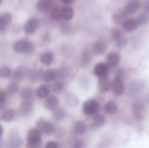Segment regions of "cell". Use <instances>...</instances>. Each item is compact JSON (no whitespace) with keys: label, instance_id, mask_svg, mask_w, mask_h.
Listing matches in <instances>:
<instances>
[{"label":"cell","instance_id":"6da1fadb","mask_svg":"<svg viewBox=\"0 0 149 148\" xmlns=\"http://www.w3.org/2000/svg\"><path fill=\"white\" fill-rule=\"evenodd\" d=\"M41 132L38 128L31 129L27 133L28 148H39L41 146Z\"/></svg>","mask_w":149,"mask_h":148},{"label":"cell","instance_id":"7a4b0ae2","mask_svg":"<svg viewBox=\"0 0 149 148\" xmlns=\"http://www.w3.org/2000/svg\"><path fill=\"white\" fill-rule=\"evenodd\" d=\"M13 49L15 51L23 54H30L34 51V45L31 42L25 39H19L16 41L13 44Z\"/></svg>","mask_w":149,"mask_h":148},{"label":"cell","instance_id":"3957f363","mask_svg":"<svg viewBox=\"0 0 149 148\" xmlns=\"http://www.w3.org/2000/svg\"><path fill=\"white\" fill-rule=\"evenodd\" d=\"M99 109H100V104L94 99H89L86 101L82 106L83 113L87 116H92L96 114L99 112Z\"/></svg>","mask_w":149,"mask_h":148},{"label":"cell","instance_id":"277c9868","mask_svg":"<svg viewBox=\"0 0 149 148\" xmlns=\"http://www.w3.org/2000/svg\"><path fill=\"white\" fill-rule=\"evenodd\" d=\"M110 35H111L112 38L113 39L115 44L118 47L122 48V47L126 46V44L127 43V39L124 36V34L121 32V31H120L117 28H113V29H112V31L110 32Z\"/></svg>","mask_w":149,"mask_h":148},{"label":"cell","instance_id":"5b68a950","mask_svg":"<svg viewBox=\"0 0 149 148\" xmlns=\"http://www.w3.org/2000/svg\"><path fill=\"white\" fill-rule=\"evenodd\" d=\"M37 126L38 129H39L40 132L45 135H50L54 132V126L51 122L44 119L38 120V121L37 122Z\"/></svg>","mask_w":149,"mask_h":148},{"label":"cell","instance_id":"8992f818","mask_svg":"<svg viewBox=\"0 0 149 148\" xmlns=\"http://www.w3.org/2000/svg\"><path fill=\"white\" fill-rule=\"evenodd\" d=\"M39 26V21L36 17H31L26 21V23L24 25V30L27 34H32L34 33Z\"/></svg>","mask_w":149,"mask_h":148},{"label":"cell","instance_id":"52a82bcc","mask_svg":"<svg viewBox=\"0 0 149 148\" xmlns=\"http://www.w3.org/2000/svg\"><path fill=\"white\" fill-rule=\"evenodd\" d=\"M112 91L116 96H120L125 92V85L123 83V80L121 79L114 78V79L112 82Z\"/></svg>","mask_w":149,"mask_h":148},{"label":"cell","instance_id":"ba28073f","mask_svg":"<svg viewBox=\"0 0 149 148\" xmlns=\"http://www.w3.org/2000/svg\"><path fill=\"white\" fill-rule=\"evenodd\" d=\"M93 73L95 76L99 77L100 79L106 78L108 73V65L107 64H105L103 62H100L95 65L93 69Z\"/></svg>","mask_w":149,"mask_h":148},{"label":"cell","instance_id":"9c48e42d","mask_svg":"<svg viewBox=\"0 0 149 148\" xmlns=\"http://www.w3.org/2000/svg\"><path fill=\"white\" fill-rule=\"evenodd\" d=\"M140 8H141L140 0H129L126 4L124 10L127 15H130V14L136 13L140 10Z\"/></svg>","mask_w":149,"mask_h":148},{"label":"cell","instance_id":"30bf717a","mask_svg":"<svg viewBox=\"0 0 149 148\" xmlns=\"http://www.w3.org/2000/svg\"><path fill=\"white\" fill-rule=\"evenodd\" d=\"M120 62V56L116 51H111L107 56V64L109 67L114 68Z\"/></svg>","mask_w":149,"mask_h":148},{"label":"cell","instance_id":"8fae6325","mask_svg":"<svg viewBox=\"0 0 149 148\" xmlns=\"http://www.w3.org/2000/svg\"><path fill=\"white\" fill-rule=\"evenodd\" d=\"M54 0H38L37 2V9L40 12H45L48 10H52L53 8Z\"/></svg>","mask_w":149,"mask_h":148},{"label":"cell","instance_id":"7c38bea8","mask_svg":"<svg viewBox=\"0 0 149 148\" xmlns=\"http://www.w3.org/2000/svg\"><path fill=\"white\" fill-rule=\"evenodd\" d=\"M139 24L136 19L134 18H127V20L122 24V29L127 32L134 31L138 28Z\"/></svg>","mask_w":149,"mask_h":148},{"label":"cell","instance_id":"4fadbf2b","mask_svg":"<svg viewBox=\"0 0 149 148\" xmlns=\"http://www.w3.org/2000/svg\"><path fill=\"white\" fill-rule=\"evenodd\" d=\"M12 16L10 12H4L0 16V31L2 33L4 32L8 24L11 22Z\"/></svg>","mask_w":149,"mask_h":148},{"label":"cell","instance_id":"5bb4252c","mask_svg":"<svg viewBox=\"0 0 149 148\" xmlns=\"http://www.w3.org/2000/svg\"><path fill=\"white\" fill-rule=\"evenodd\" d=\"M107 49V44L104 40H97L93 47V52L96 55H102L106 52Z\"/></svg>","mask_w":149,"mask_h":148},{"label":"cell","instance_id":"9a60e30c","mask_svg":"<svg viewBox=\"0 0 149 148\" xmlns=\"http://www.w3.org/2000/svg\"><path fill=\"white\" fill-rule=\"evenodd\" d=\"M58 97L52 95V96H49L45 99V106L46 109L54 111L55 109L58 108Z\"/></svg>","mask_w":149,"mask_h":148},{"label":"cell","instance_id":"2e32d148","mask_svg":"<svg viewBox=\"0 0 149 148\" xmlns=\"http://www.w3.org/2000/svg\"><path fill=\"white\" fill-rule=\"evenodd\" d=\"M133 112L137 120H141L144 116V106L141 102H135L133 105Z\"/></svg>","mask_w":149,"mask_h":148},{"label":"cell","instance_id":"e0dca14e","mask_svg":"<svg viewBox=\"0 0 149 148\" xmlns=\"http://www.w3.org/2000/svg\"><path fill=\"white\" fill-rule=\"evenodd\" d=\"M58 78V72L53 69L46 70L43 74V80L45 82H51Z\"/></svg>","mask_w":149,"mask_h":148},{"label":"cell","instance_id":"ac0fdd59","mask_svg":"<svg viewBox=\"0 0 149 148\" xmlns=\"http://www.w3.org/2000/svg\"><path fill=\"white\" fill-rule=\"evenodd\" d=\"M111 88H112V82L107 77L102 78V79H100V81H99V89H100V92H102V93L107 92Z\"/></svg>","mask_w":149,"mask_h":148},{"label":"cell","instance_id":"d6986e66","mask_svg":"<svg viewBox=\"0 0 149 148\" xmlns=\"http://www.w3.org/2000/svg\"><path fill=\"white\" fill-rule=\"evenodd\" d=\"M33 108V102L32 100H23L22 104L20 105V113L23 115L29 114Z\"/></svg>","mask_w":149,"mask_h":148},{"label":"cell","instance_id":"ffe728a7","mask_svg":"<svg viewBox=\"0 0 149 148\" xmlns=\"http://www.w3.org/2000/svg\"><path fill=\"white\" fill-rule=\"evenodd\" d=\"M36 95L39 99H47L50 94V87L46 85H40L36 90Z\"/></svg>","mask_w":149,"mask_h":148},{"label":"cell","instance_id":"44dd1931","mask_svg":"<svg viewBox=\"0 0 149 148\" xmlns=\"http://www.w3.org/2000/svg\"><path fill=\"white\" fill-rule=\"evenodd\" d=\"M127 14L125 12V10H117L114 14H113V21H114V23L116 24H123V23L127 20V18H126V16H127Z\"/></svg>","mask_w":149,"mask_h":148},{"label":"cell","instance_id":"7402d4cb","mask_svg":"<svg viewBox=\"0 0 149 148\" xmlns=\"http://www.w3.org/2000/svg\"><path fill=\"white\" fill-rule=\"evenodd\" d=\"M54 60V54L52 51H45L40 56V61L45 65H51Z\"/></svg>","mask_w":149,"mask_h":148},{"label":"cell","instance_id":"603a6c76","mask_svg":"<svg viewBox=\"0 0 149 148\" xmlns=\"http://www.w3.org/2000/svg\"><path fill=\"white\" fill-rule=\"evenodd\" d=\"M66 113L63 108H57L52 113V118L56 121H62L65 119Z\"/></svg>","mask_w":149,"mask_h":148},{"label":"cell","instance_id":"cb8c5ba5","mask_svg":"<svg viewBox=\"0 0 149 148\" xmlns=\"http://www.w3.org/2000/svg\"><path fill=\"white\" fill-rule=\"evenodd\" d=\"M74 16V10L72 7L71 6H66L65 8H63V11H62V19L65 20V21H69L71 20Z\"/></svg>","mask_w":149,"mask_h":148},{"label":"cell","instance_id":"d4e9b609","mask_svg":"<svg viewBox=\"0 0 149 148\" xmlns=\"http://www.w3.org/2000/svg\"><path fill=\"white\" fill-rule=\"evenodd\" d=\"M104 111L108 114L115 113L116 111H117V104L113 100H110V101L107 102L105 106H104Z\"/></svg>","mask_w":149,"mask_h":148},{"label":"cell","instance_id":"484cf974","mask_svg":"<svg viewBox=\"0 0 149 148\" xmlns=\"http://www.w3.org/2000/svg\"><path fill=\"white\" fill-rule=\"evenodd\" d=\"M65 100L66 104L69 105V106H75L79 103L78 98L74 94H72L71 92H68V93H66L65 95Z\"/></svg>","mask_w":149,"mask_h":148},{"label":"cell","instance_id":"4316f807","mask_svg":"<svg viewBox=\"0 0 149 148\" xmlns=\"http://www.w3.org/2000/svg\"><path fill=\"white\" fill-rule=\"evenodd\" d=\"M15 116H16L15 111L11 110V109H9V110H6L2 114V120L4 121V122H10L15 119Z\"/></svg>","mask_w":149,"mask_h":148},{"label":"cell","instance_id":"83f0119b","mask_svg":"<svg viewBox=\"0 0 149 148\" xmlns=\"http://www.w3.org/2000/svg\"><path fill=\"white\" fill-rule=\"evenodd\" d=\"M87 126L84 121H78L74 125V132L77 134H83L86 132Z\"/></svg>","mask_w":149,"mask_h":148},{"label":"cell","instance_id":"f1b7e54d","mask_svg":"<svg viewBox=\"0 0 149 148\" xmlns=\"http://www.w3.org/2000/svg\"><path fill=\"white\" fill-rule=\"evenodd\" d=\"M106 122V119L104 118V116L102 115H96L93 120V123H92V126L93 128H98V127H100L104 125V123Z\"/></svg>","mask_w":149,"mask_h":148},{"label":"cell","instance_id":"f546056e","mask_svg":"<svg viewBox=\"0 0 149 148\" xmlns=\"http://www.w3.org/2000/svg\"><path fill=\"white\" fill-rule=\"evenodd\" d=\"M21 98L23 100H32L33 98V91L31 88L25 87L21 91Z\"/></svg>","mask_w":149,"mask_h":148},{"label":"cell","instance_id":"4dcf8cb0","mask_svg":"<svg viewBox=\"0 0 149 148\" xmlns=\"http://www.w3.org/2000/svg\"><path fill=\"white\" fill-rule=\"evenodd\" d=\"M62 11L63 8L60 7H53V9L51 10V17L54 20H59L62 19Z\"/></svg>","mask_w":149,"mask_h":148},{"label":"cell","instance_id":"1f68e13d","mask_svg":"<svg viewBox=\"0 0 149 148\" xmlns=\"http://www.w3.org/2000/svg\"><path fill=\"white\" fill-rule=\"evenodd\" d=\"M92 62V56L88 51H84L81 54V64L83 66H87Z\"/></svg>","mask_w":149,"mask_h":148},{"label":"cell","instance_id":"d6a6232c","mask_svg":"<svg viewBox=\"0 0 149 148\" xmlns=\"http://www.w3.org/2000/svg\"><path fill=\"white\" fill-rule=\"evenodd\" d=\"M43 74L44 72H41V70H35V71H32L29 76V79L31 81V82H37L41 78H43Z\"/></svg>","mask_w":149,"mask_h":148},{"label":"cell","instance_id":"836d02e7","mask_svg":"<svg viewBox=\"0 0 149 148\" xmlns=\"http://www.w3.org/2000/svg\"><path fill=\"white\" fill-rule=\"evenodd\" d=\"M65 82H63L61 80H58L54 83V85L52 86V91L56 93H60L65 90Z\"/></svg>","mask_w":149,"mask_h":148},{"label":"cell","instance_id":"e575fe53","mask_svg":"<svg viewBox=\"0 0 149 148\" xmlns=\"http://www.w3.org/2000/svg\"><path fill=\"white\" fill-rule=\"evenodd\" d=\"M136 20H137V22H138L139 26H142V25L146 24L149 21V15L148 13H146V12L141 13V14L137 17Z\"/></svg>","mask_w":149,"mask_h":148},{"label":"cell","instance_id":"d590c367","mask_svg":"<svg viewBox=\"0 0 149 148\" xmlns=\"http://www.w3.org/2000/svg\"><path fill=\"white\" fill-rule=\"evenodd\" d=\"M18 85L15 82L13 83H10L8 86H7V89H6V92L8 94L10 95H13V94H16L17 92H18Z\"/></svg>","mask_w":149,"mask_h":148},{"label":"cell","instance_id":"8d00e7d4","mask_svg":"<svg viewBox=\"0 0 149 148\" xmlns=\"http://www.w3.org/2000/svg\"><path fill=\"white\" fill-rule=\"evenodd\" d=\"M24 78V71L22 68H17L14 71L13 73V79L15 81H19Z\"/></svg>","mask_w":149,"mask_h":148},{"label":"cell","instance_id":"74e56055","mask_svg":"<svg viewBox=\"0 0 149 148\" xmlns=\"http://www.w3.org/2000/svg\"><path fill=\"white\" fill-rule=\"evenodd\" d=\"M0 75L2 78H8L11 75V69L8 66H3L0 71Z\"/></svg>","mask_w":149,"mask_h":148},{"label":"cell","instance_id":"f35d334b","mask_svg":"<svg viewBox=\"0 0 149 148\" xmlns=\"http://www.w3.org/2000/svg\"><path fill=\"white\" fill-rule=\"evenodd\" d=\"M20 145H22V140L19 138H14L13 140H10V146L11 148H17L20 147Z\"/></svg>","mask_w":149,"mask_h":148},{"label":"cell","instance_id":"ab89813d","mask_svg":"<svg viewBox=\"0 0 149 148\" xmlns=\"http://www.w3.org/2000/svg\"><path fill=\"white\" fill-rule=\"evenodd\" d=\"M45 148H59V146L56 141H49L46 143Z\"/></svg>","mask_w":149,"mask_h":148},{"label":"cell","instance_id":"60d3db41","mask_svg":"<svg viewBox=\"0 0 149 148\" xmlns=\"http://www.w3.org/2000/svg\"><path fill=\"white\" fill-rule=\"evenodd\" d=\"M5 99H6V92L4 91H1L0 92V104L3 105V102L5 101Z\"/></svg>","mask_w":149,"mask_h":148},{"label":"cell","instance_id":"b9f144b4","mask_svg":"<svg viewBox=\"0 0 149 148\" xmlns=\"http://www.w3.org/2000/svg\"><path fill=\"white\" fill-rule=\"evenodd\" d=\"M143 9L146 13L149 15V0H146L143 3Z\"/></svg>","mask_w":149,"mask_h":148},{"label":"cell","instance_id":"7bdbcfd3","mask_svg":"<svg viewBox=\"0 0 149 148\" xmlns=\"http://www.w3.org/2000/svg\"><path fill=\"white\" fill-rule=\"evenodd\" d=\"M72 148H83V143L81 141H76Z\"/></svg>","mask_w":149,"mask_h":148},{"label":"cell","instance_id":"ee69618b","mask_svg":"<svg viewBox=\"0 0 149 148\" xmlns=\"http://www.w3.org/2000/svg\"><path fill=\"white\" fill-rule=\"evenodd\" d=\"M75 0H61V2L65 4H71L74 2Z\"/></svg>","mask_w":149,"mask_h":148}]
</instances>
